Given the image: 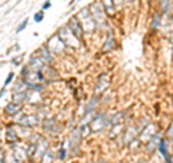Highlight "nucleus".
<instances>
[{"label": "nucleus", "instance_id": "10", "mask_svg": "<svg viewBox=\"0 0 173 163\" xmlns=\"http://www.w3.org/2000/svg\"><path fill=\"white\" fill-rule=\"evenodd\" d=\"M7 139H9L10 142H13V140H17V133H14L12 129H9V130H7Z\"/></svg>", "mask_w": 173, "mask_h": 163}, {"label": "nucleus", "instance_id": "11", "mask_svg": "<svg viewBox=\"0 0 173 163\" xmlns=\"http://www.w3.org/2000/svg\"><path fill=\"white\" fill-rule=\"evenodd\" d=\"M159 150H160V153H162L163 156H165V157H167V153H166V143H165V140H160Z\"/></svg>", "mask_w": 173, "mask_h": 163}, {"label": "nucleus", "instance_id": "9", "mask_svg": "<svg viewBox=\"0 0 173 163\" xmlns=\"http://www.w3.org/2000/svg\"><path fill=\"white\" fill-rule=\"evenodd\" d=\"M43 18H45V13H43V10H40V12H36V13H35L33 20L36 23H40V22L43 20Z\"/></svg>", "mask_w": 173, "mask_h": 163}, {"label": "nucleus", "instance_id": "3", "mask_svg": "<svg viewBox=\"0 0 173 163\" xmlns=\"http://www.w3.org/2000/svg\"><path fill=\"white\" fill-rule=\"evenodd\" d=\"M68 27H69V30L74 33V36H77L78 39H82L84 30H82V26H81L78 18H71V19H69V23H68Z\"/></svg>", "mask_w": 173, "mask_h": 163}, {"label": "nucleus", "instance_id": "16", "mask_svg": "<svg viewBox=\"0 0 173 163\" xmlns=\"http://www.w3.org/2000/svg\"><path fill=\"white\" fill-rule=\"evenodd\" d=\"M65 155H67V150H65V147H62V149H61V155H59L61 160H64V159H65Z\"/></svg>", "mask_w": 173, "mask_h": 163}, {"label": "nucleus", "instance_id": "7", "mask_svg": "<svg viewBox=\"0 0 173 163\" xmlns=\"http://www.w3.org/2000/svg\"><path fill=\"white\" fill-rule=\"evenodd\" d=\"M101 3L104 5L107 13H111V14H113L114 12H115V7H114V2H113V0H101Z\"/></svg>", "mask_w": 173, "mask_h": 163}, {"label": "nucleus", "instance_id": "1", "mask_svg": "<svg viewBox=\"0 0 173 163\" xmlns=\"http://www.w3.org/2000/svg\"><path fill=\"white\" fill-rule=\"evenodd\" d=\"M90 13L93 16L94 22H97V25L100 23V26H102L105 23V14H104V10L101 9V5L98 2H94L91 7H90Z\"/></svg>", "mask_w": 173, "mask_h": 163}, {"label": "nucleus", "instance_id": "13", "mask_svg": "<svg viewBox=\"0 0 173 163\" xmlns=\"http://www.w3.org/2000/svg\"><path fill=\"white\" fill-rule=\"evenodd\" d=\"M108 85V81H102V77H100V85H97V92L101 91L104 87H107Z\"/></svg>", "mask_w": 173, "mask_h": 163}, {"label": "nucleus", "instance_id": "6", "mask_svg": "<svg viewBox=\"0 0 173 163\" xmlns=\"http://www.w3.org/2000/svg\"><path fill=\"white\" fill-rule=\"evenodd\" d=\"M20 108H22L20 103H10V104L5 108V113L9 114V116H16V114H17V111H19Z\"/></svg>", "mask_w": 173, "mask_h": 163}, {"label": "nucleus", "instance_id": "21", "mask_svg": "<svg viewBox=\"0 0 173 163\" xmlns=\"http://www.w3.org/2000/svg\"><path fill=\"white\" fill-rule=\"evenodd\" d=\"M113 2H115L117 5H123V0H113Z\"/></svg>", "mask_w": 173, "mask_h": 163}, {"label": "nucleus", "instance_id": "4", "mask_svg": "<svg viewBox=\"0 0 173 163\" xmlns=\"http://www.w3.org/2000/svg\"><path fill=\"white\" fill-rule=\"evenodd\" d=\"M49 49L53 51V52H62L64 51V48H65V42L62 40L59 35H55L53 38L49 39Z\"/></svg>", "mask_w": 173, "mask_h": 163}, {"label": "nucleus", "instance_id": "8", "mask_svg": "<svg viewBox=\"0 0 173 163\" xmlns=\"http://www.w3.org/2000/svg\"><path fill=\"white\" fill-rule=\"evenodd\" d=\"M20 123L25 124V126H33V124L38 123V118L33 117V116H25V117L20 120Z\"/></svg>", "mask_w": 173, "mask_h": 163}, {"label": "nucleus", "instance_id": "5", "mask_svg": "<svg viewBox=\"0 0 173 163\" xmlns=\"http://www.w3.org/2000/svg\"><path fill=\"white\" fill-rule=\"evenodd\" d=\"M38 55H39V59L45 61V62H51L52 61V53H51V49L48 46H42L38 51Z\"/></svg>", "mask_w": 173, "mask_h": 163}, {"label": "nucleus", "instance_id": "19", "mask_svg": "<svg viewBox=\"0 0 173 163\" xmlns=\"http://www.w3.org/2000/svg\"><path fill=\"white\" fill-rule=\"evenodd\" d=\"M12 49H13V51H16V52H19V51H20V45H19V43H16V45H13V48H12Z\"/></svg>", "mask_w": 173, "mask_h": 163}, {"label": "nucleus", "instance_id": "12", "mask_svg": "<svg viewBox=\"0 0 173 163\" xmlns=\"http://www.w3.org/2000/svg\"><path fill=\"white\" fill-rule=\"evenodd\" d=\"M27 23H29V19H25V20H23V22L20 23L19 26L16 27V33H20V32H22V30H23V29L27 26Z\"/></svg>", "mask_w": 173, "mask_h": 163}, {"label": "nucleus", "instance_id": "23", "mask_svg": "<svg viewBox=\"0 0 173 163\" xmlns=\"http://www.w3.org/2000/svg\"><path fill=\"white\" fill-rule=\"evenodd\" d=\"M75 2H80V0H71V2H69V5H74Z\"/></svg>", "mask_w": 173, "mask_h": 163}, {"label": "nucleus", "instance_id": "17", "mask_svg": "<svg viewBox=\"0 0 173 163\" xmlns=\"http://www.w3.org/2000/svg\"><path fill=\"white\" fill-rule=\"evenodd\" d=\"M51 5H52V3H51V0L45 2V3H43V6H42V10H46V9H49V7H51Z\"/></svg>", "mask_w": 173, "mask_h": 163}, {"label": "nucleus", "instance_id": "2", "mask_svg": "<svg viewBox=\"0 0 173 163\" xmlns=\"http://www.w3.org/2000/svg\"><path fill=\"white\" fill-rule=\"evenodd\" d=\"M78 19H82V22H84L82 25H84V27H85L88 32H91V30L95 29V22H94L93 16H91V13H90L88 9H82V10H81Z\"/></svg>", "mask_w": 173, "mask_h": 163}, {"label": "nucleus", "instance_id": "22", "mask_svg": "<svg viewBox=\"0 0 173 163\" xmlns=\"http://www.w3.org/2000/svg\"><path fill=\"white\" fill-rule=\"evenodd\" d=\"M169 136L173 137V126H172V129H170V131H169Z\"/></svg>", "mask_w": 173, "mask_h": 163}, {"label": "nucleus", "instance_id": "18", "mask_svg": "<svg viewBox=\"0 0 173 163\" xmlns=\"http://www.w3.org/2000/svg\"><path fill=\"white\" fill-rule=\"evenodd\" d=\"M5 92H6V87H5V85H3V88H2V90H0V100H2V97H3V95H5Z\"/></svg>", "mask_w": 173, "mask_h": 163}, {"label": "nucleus", "instance_id": "14", "mask_svg": "<svg viewBox=\"0 0 173 163\" xmlns=\"http://www.w3.org/2000/svg\"><path fill=\"white\" fill-rule=\"evenodd\" d=\"M13 78H14V74H13V72H9V74H7V78L5 79V84H3V85L7 87V85L12 82V79H13Z\"/></svg>", "mask_w": 173, "mask_h": 163}, {"label": "nucleus", "instance_id": "24", "mask_svg": "<svg viewBox=\"0 0 173 163\" xmlns=\"http://www.w3.org/2000/svg\"><path fill=\"white\" fill-rule=\"evenodd\" d=\"M169 163H173V162H169Z\"/></svg>", "mask_w": 173, "mask_h": 163}, {"label": "nucleus", "instance_id": "20", "mask_svg": "<svg viewBox=\"0 0 173 163\" xmlns=\"http://www.w3.org/2000/svg\"><path fill=\"white\" fill-rule=\"evenodd\" d=\"M153 26H159V16H156V18H154V23H153Z\"/></svg>", "mask_w": 173, "mask_h": 163}, {"label": "nucleus", "instance_id": "15", "mask_svg": "<svg viewBox=\"0 0 173 163\" xmlns=\"http://www.w3.org/2000/svg\"><path fill=\"white\" fill-rule=\"evenodd\" d=\"M12 64H13V65H20V64H22V55H20V56H16V58H12Z\"/></svg>", "mask_w": 173, "mask_h": 163}]
</instances>
